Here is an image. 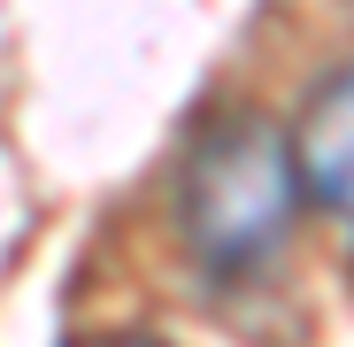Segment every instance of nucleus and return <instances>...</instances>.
<instances>
[{
  "label": "nucleus",
  "instance_id": "obj_1",
  "mask_svg": "<svg viewBox=\"0 0 354 347\" xmlns=\"http://www.w3.org/2000/svg\"><path fill=\"white\" fill-rule=\"evenodd\" d=\"M301 154L292 132H277L270 116L231 108L216 124H201L185 178H177V224H185V247L201 255V270L216 278H247L262 270L301 208Z\"/></svg>",
  "mask_w": 354,
  "mask_h": 347
},
{
  "label": "nucleus",
  "instance_id": "obj_3",
  "mask_svg": "<svg viewBox=\"0 0 354 347\" xmlns=\"http://www.w3.org/2000/svg\"><path fill=\"white\" fill-rule=\"evenodd\" d=\"M77 347H154V339H131V332H115V339H77Z\"/></svg>",
  "mask_w": 354,
  "mask_h": 347
},
{
  "label": "nucleus",
  "instance_id": "obj_2",
  "mask_svg": "<svg viewBox=\"0 0 354 347\" xmlns=\"http://www.w3.org/2000/svg\"><path fill=\"white\" fill-rule=\"evenodd\" d=\"M292 154H301V186L308 201L354 240V62L316 78L301 124H292Z\"/></svg>",
  "mask_w": 354,
  "mask_h": 347
}]
</instances>
